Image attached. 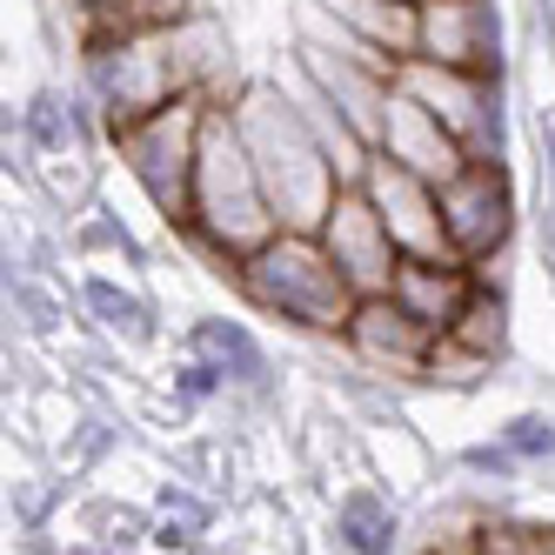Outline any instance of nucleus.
<instances>
[{
  "mask_svg": "<svg viewBox=\"0 0 555 555\" xmlns=\"http://www.w3.org/2000/svg\"><path fill=\"white\" fill-rule=\"evenodd\" d=\"M67 255H81V261L107 255V261H121L128 274H141V268H147V248H141V234H134L121 215H107L101 202H94V208H81V215L67 221Z\"/></svg>",
  "mask_w": 555,
  "mask_h": 555,
  "instance_id": "f3484780",
  "label": "nucleus"
},
{
  "mask_svg": "<svg viewBox=\"0 0 555 555\" xmlns=\"http://www.w3.org/2000/svg\"><path fill=\"white\" fill-rule=\"evenodd\" d=\"M455 468H462V475H475V482H522V475H529L522 462L502 449V435H489V442L462 449V455H455Z\"/></svg>",
  "mask_w": 555,
  "mask_h": 555,
  "instance_id": "5701e85b",
  "label": "nucleus"
},
{
  "mask_svg": "<svg viewBox=\"0 0 555 555\" xmlns=\"http://www.w3.org/2000/svg\"><path fill=\"white\" fill-rule=\"evenodd\" d=\"M475 268L468 261H415V255H402V274H395V301H402L415 322H428L435 335H449L455 322H462V308L475 301Z\"/></svg>",
  "mask_w": 555,
  "mask_h": 555,
  "instance_id": "4468645a",
  "label": "nucleus"
},
{
  "mask_svg": "<svg viewBox=\"0 0 555 555\" xmlns=\"http://www.w3.org/2000/svg\"><path fill=\"white\" fill-rule=\"evenodd\" d=\"M81 308H88V322L107 335V341H121V348H154L162 341V314H154V301L134 288V282H114V274H81Z\"/></svg>",
  "mask_w": 555,
  "mask_h": 555,
  "instance_id": "dca6fc26",
  "label": "nucleus"
},
{
  "mask_svg": "<svg viewBox=\"0 0 555 555\" xmlns=\"http://www.w3.org/2000/svg\"><path fill=\"white\" fill-rule=\"evenodd\" d=\"M8 308H14L21 335H54L67 322V295L54 288V274H21V268H8Z\"/></svg>",
  "mask_w": 555,
  "mask_h": 555,
  "instance_id": "6ab92c4d",
  "label": "nucleus"
},
{
  "mask_svg": "<svg viewBox=\"0 0 555 555\" xmlns=\"http://www.w3.org/2000/svg\"><path fill=\"white\" fill-rule=\"evenodd\" d=\"M508 295L502 288H475V301L462 308V322L449 328V341L475 348V354H489V362H508V341H515V322H508Z\"/></svg>",
  "mask_w": 555,
  "mask_h": 555,
  "instance_id": "a211bd4d",
  "label": "nucleus"
},
{
  "mask_svg": "<svg viewBox=\"0 0 555 555\" xmlns=\"http://www.w3.org/2000/svg\"><path fill=\"white\" fill-rule=\"evenodd\" d=\"M54 502H61V482H54V475H41V468H27V475H14V482H8V508H14V522H21L27 535L48 529Z\"/></svg>",
  "mask_w": 555,
  "mask_h": 555,
  "instance_id": "4be33fe9",
  "label": "nucleus"
},
{
  "mask_svg": "<svg viewBox=\"0 0 555 555\" xmlns=\"http://www.w3.org/2000/svg\"><path fill=\"white\" fill-rule=\"evenodd\" d=\"M234 288H242V301L261 322H282V328L314 335V341H341L354 308H362L354 282L322 248V234H301V228H282L268 248H255L234 268Z\"/></svg>",
  "mask_w": 555,
  "mask_h": 555,
  "instance_id": "7ed1b4c3",
  "label": "nucleus"
},
{
  "mask_svg": "<svg viewBox=\"0 0 555 555\" xmlns=\"http://www.w3.org/2000/svg\"><path fill=\"white\" fill-rule=\"evenodd\" d=\"M322 248L335 255V268L354 282V295H388L395 288V274H402V248H395V234L382 221V208L369 202L362 188H341L335 194V208L322 221Z\"/></svg>",
  "mask_w": 555,
  "mask_h": 555,
  "instance_id": "1a4fd4ad",
  "label": "nucleus"
},
{
  "mask_svg": "<svg viewBox=\"0 0 555 555\" xmlns=\"http://www.w3.org/2000/svg\"><path fill=\"white\" fill-rule=\"evenodd\" d=\"M375 154H388V162H402L409 175H422V181H435V188H449L475 154L435 121V114L422 107V101H409L402 88H395V101H388V128H382V147Z\"/></svg>",
  "mask_w": 555,
  "mask_h": 555,
  "instance_id": "9b49d317",
  "label": "nucleus"
},
{
  "mask_svg": "<svg viewBox=\"0 0 555 555\" xmlns=\"http://www.w3.org/2000/svg\"><path fill=\"white\" fill-rule=\"evenodd\" d=\"M328 535L341 555H402L409 548V522L395 508V489L382 482H348L328 508Z\"/></svg>",
  "mask_w": 555,
  "mask_h": 555,
  "instance_id": "ddd939ff",
  "label": "nucleus"
},
{
  "mask_svg": "<svg viewBox=\"0 0 555 555\" xmlns=\"http://www.w3.org/2000/svg\"><path fill=\"white\" fill-rule=\"evenodd\" d=\"M435 341H442V335H435L428 322H415V314L395 301V295H369L362 308H354L348 335H341V348H348L369 375H382V382H422Z\"/></svg>",
  "mask_w": 555,
  "mask_h": 555,
  "instance_id": "9d476101",
  "label": "nucleus"
},
{
  "mask_svg": "<svg viewBox=\"0 0 555 555\" xmlns=\"http://www.w3.org/2000/svg\"><path fill=\"white\" fill-rule=\"evenodd\" d=\"M175 234L215 274H228V282H234V268H242L255 248H268L274 234H282V221H274V208H268V188H261V168H255L242 128H234L228 101L208 107L202 162H194V202H188V221Z\"/></svg>",
  "mask_w": 555,
  "mask_h": 555,
  "instance_id": "f257e3e1",
  "label": "nucleus"
},
{
  "mask_svg": "<svg viewBox=\"0 0 555 555\" xmlns=\"http://www.w3.org/2000/svg\"><path fill=\"white\" fill-rule=\"evenodd\" d=\"M362 194L382 208L388 234H395V248L415 255V261H462L449 248V228H442V188L409 175L402 162H388V154H375L369 175H362Z\"/></svg>",
  "mask_w": 555,
  "mask_h": 555,
  "instance_id": "0eeeda50",
  "label": "nucleus"
},
{
  "mask_svg": "<svg viewBox=\"0 0 555 555\" xmlns=\"http://www.w3.org/2000/svg\"><path fill=\"white\" fill-rule=\"evenodd\" d=\"M495 369L502 362H489V354H475V348H462V341H435V354H428V388H482V382H495Z\"/></svg>",
  "mask_w": 555,
  "mask_h": 555,
  "instance_id": "412c9836",
  "label": "nucleus"
},
{
  "mask_svg": "<svg viewBox=\"0 0 555 555\" xmlns=\"http://www.w3.org/2000/svg\"><path fill=\"white\" fill-rule=\"evenodd\" d=\"M495 435H502V449H508L515 462H522L529 475L555 462V409H515Z\"/></svg>",
  "mask_w": 555,
  "mask_h": 555,
  "instance_id": "aec40b11",
  "label": "nucleus"
},
{
  "mask_svg": "<svg viewBox=\"0 0 555 555\" xmlns=\"http://www.w3.org/2000/svg\"><path fill=\"white\" fill-rule=\"evenodd\" d=\"M121 8H134V0H67V14L81 21V27H88V21H101V14H121Z\"/></svg>",
  "mask_w": 555,
  "mask_h": 555,
  "instance_id": "b1692460",
  "label": "nucleus"
},
{
  "mask_svg": "<svg viewBox=\"0 0 555 555\" xmlns=\"http://www.w3.org/2000/svg\"><path fill=\"white\" fill-rule=\"evenodd\" d=\"M395 88L422 101L475 162H508V74H462L442 61H402Z\"/></svg>",
  "mask_w": 555,
  "mask_h": 555,
  "instance_id": "39448f33",
  "label": "nucleus"
},
{
  "mask_svg": "<svg viewBox=\"0 0 555 555\" xmlns=\"http://www.w3.org/2000/svg\"><path fill=\"white\" fill-rule=\"evenodd\" d=\"M228 107H234V128H242L255 168H261V188H268L274 221L301 228V234H322L335 194H341V175L328 168L322 141L308 134L295 94L282 88V74H248L242 94H234Z\"/></svg>",
  "mask_w": 555,
  "mask_h": 555,
  "instance_id": "f03ea898",
  "label": "nucleus"
},
{
  "mask_svg": "<svg viewBox=\"0 0 555 555\" xmlns=\"http://www.w3.org/2000/svg\"><path fill=\"white\" fill-rule=\"evenodd\" d=\"M208 94H181L168 107H154L147 121L107 134L114 162L128 168V181L147 194V208L162 215L168 228L188 221V202H194V162H202V128H208Z\"/></svg>",
  "mask_w": 555,
  "mask_h": 555,
  "instance_id": "20e7f679",
  "label": "nucleus"
},
{
  "mask_svg": "<svg viewBox=\"0 0 555 555\" xmlns=\"http://www.w3.org/2000/svg\"><path fill=\"white\" fill-rule=\"evenodd\" d=\"M442 228L449 248L475 268L515 248V228H522V202H515L508 162H468L449 188H442Z\"/></svg>",
  "mask_w": 555,
  "mask_h": 555,
  "instance_id": "423d86ee",
  "label": "nucleus"
},
{
  "mask_svg": "<svg viewBox=\"0 0 555 555\" xmlns=\"http://www.w3.org/2000/svg\"><path fill=\"white\" fill-rule=\"evenodd\" d=\"M535 141H542V175L555 181V107H542V121H535Z\"/></svg>",
  "mask_w": 555,
  "mask_h": 555,
  "instance_id": "393cba45",
  "label": "nucleus"
},
{
  "mask_svg": "<svg viewBox=\"0 0 555 555\" xmlns=\"http://www.w3.org/2000/svg\"><path fill=\"white\" fill-rule=\"evenodd\" d=\"M422 61L462 74H508V21L502 0H422Z\"/></svg>",
  "mask_w": 555,
  "mask_h": 555,
  "instance_id": "6e6552de",
  "label": "nucleus"
},
{
  "mask_svg": "<svg viewBox=\"0 0 555 555\" xmlns=\"http://www.w3.org/2000/svg\"><path fill=\"white\" fill-rule=\"evenodd\" d=\"M202 362L228 382V402L242 395V402H274V354L255 341L248 322H228V314H202V322L188 328V341Z\"/></svg>",
  "mask_w": 555,
  "mask_h": 555,
  "instance_id": "f8f14e48",
  "label": "nucleus"
},
{
  "mask_svg": "<svg viewBox=\"0 0 555 555\" xmlns=\"http://www.w3.org/2000/svg\"><path fill=\"white\" fill-rule=\"evenodd\" d=\"M314 8L335 14L354 41H369L395 67L415 61V48H422V0H314Z\"/></svg>",
  "mask_w": 555,
  "mask_h": 555,
  "instance_id": "2eb2a0df",
  "label": "nucleus"
}]
</instances>
